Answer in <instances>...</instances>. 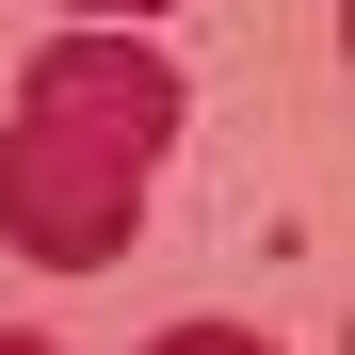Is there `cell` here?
<instances>
[{
    "instance_id": "cell-4",
    "label": "cell",
    "mask_w": 355,
    "mask_h": 355,
    "mask_svg": "<svg viewBox=\"0 0 355 355\" xmlns=\"http://www.w3.org/2000/svg\"><path fill=\"white\" fill-rule=\"evenodd\" d=\"M0 355H65V339H33V323H0Z\"/></svg>"
},
{
    "instance_id": "cell-3",
    "label": "cell",
    "mask_w": 355,
    "mask_h": 355,
    "mask_svg": "<svg viewBox=\"0 0 355 355\" xmlns=\"http://www.w3.org/2000/svg\"><path fill=\"white\" fill-rule=\"evenodd\" d=\"M65 17H97V33H113V17H178V0H65Z\"/></svg>"
},
{
    "instance_id": "cell-1",
    "label": "cell",
    "mask_w": 355,
    "mask_h": 355,
    "mask_svg": "<svg viewBox=\"0 0 355 355\" xmlns=\"http://www.w3.org/2000/svg\"><path fill=\"white\" fill-rule=\"evenodd\" d=\"M178 146V65L146 33H49L17 65V130H0V243L33 275H97L146 226V178Z\"/></svg>"
},
{
    "instance_id": "cell-2",
    "label": "cell",
    "mask_w": 355,
    "mask_h": 355,
    "mask_svg": "<svg viewBox=\"0 0 355 355\" xmlns=\"http://www.w3.org/2000/svg\"><path fill=\"white\" fill-rule=\"evenodd\" d=\"M146 355H275V339H243V323H162Z\"/></svg>"
}]
</instances>
